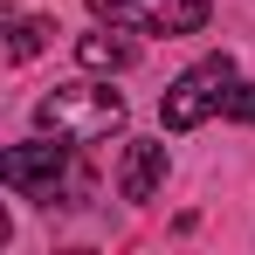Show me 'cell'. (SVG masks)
I'll return each mask as SVG.
<instances>
[{
  "instance_id": "8992f818",
  "label": "cell",
  "mask_w": 255,
  "mask_h": 255,
  "mask_svg": "<svg viewBox=\"0 0 255 255\" xmlns=\"http://www.w3.org/2000/svg\"><path fill=\"white\" fill-rule=\"evenodd\" d=\"M48 35H55V21H42V14H14V21H7V55L28 62V55H42Z\"/></svg>"
},
{
  "instance_id": "52a82bcc",
  "label": "cell",
  "mask_w": 255,
  "mask_h": 255,
  "mask_svg": "<svg viewBox=\"0 0 255 255\" xmlns=\"http://www.w3.org/2000/svg\"><path fill=\"white\" fill-rule=\"evenodd\" d=\"M76 62H83V69H131V42H118V35H83V42H76Z\"/></svg>"
},
{
  "instance_id": "7a4b0ae2",
  "label": "cell",
  "mask_w": 255,
  "mask_h": 255,
  "mask_svg": "<svg viewBox=\"0 0 255 255\" xmlns=\"http://www.w3.org/2000/svg\"><path fill=\"white\" fill-rule=\"evenodd\" d=\"M0 179L14 186V193H28V200H42V207H83L90 200V166H76V138H55V145H7L0 152Z\"/></svg>"
},
{
  "instance_id": "3957f363",
  "label": "cell",
  "mask_w": 255,
  "mask_h": 255,
  "mask_svg": "<svg viewBox=\"0 0 255 255\" xmlns=\"http://www.w3.org/2000/svg\"><path fill=\"white\" fill-rule=\"evenodd\" d=\"M35 125L48 138H76V145H97V138H111V131L125 125V97L111 83H55L35 104Z\"/></svg>"
},
{
  "instance_id": "277c9868",
  "label": "cell",
  "mask_w": 255,
  "mask_h": 255,
  "mask_svg": "<svg viewBox=\"0 0 255 255\" xmlns=\"http://www.w3.org/2000/svg\"><path fill=\"white\" fill-rule=\"evenodd\" d=\"M111 28H152V35H193L207 28L214 0H90Z\"/></svg>"
},
{
  "instance_id": "6da1fadb",
  "label": "cell",
  "mask_w": 255,
  "mask_h": 255,
  "mask_svg": "<svg viewBox=\"0 0 255 255\" xmlns=\"http://www.w3.org/2000/svg\"><path fill=\"white\" fill-rule=\"evenodd\" d=\"M159 118H166V131H193L207 118H249L255 125V83H242L235 55H207L159 97Z\"/></svg>"
},
{
  "instance_id": "5b68a950",
  "label": "cell",
  "mask_w": 255,
  "mask_h": 255,
  "mask_svg": "<svg viewBox=\"0 0 255 255\" xmlns=\"http://www.w3.org/2000/svg\"><path fill=\"white\" fill-rule=\"evenodd\" d=\"M159 186H166V145H152V138H145V145H131V152H125L118 193H125V200H152Z\"/></svg>"
}]
</instances>
